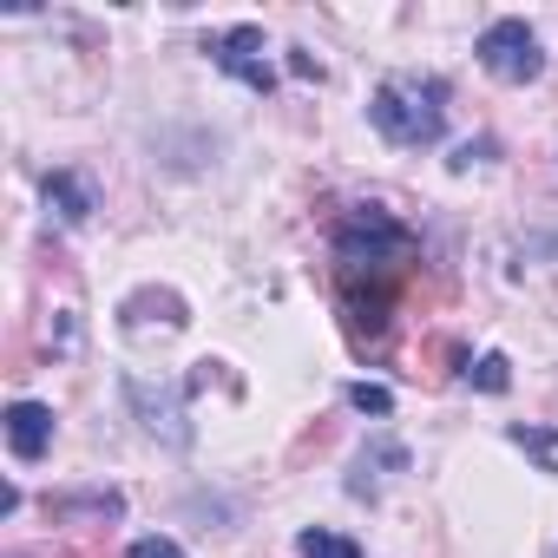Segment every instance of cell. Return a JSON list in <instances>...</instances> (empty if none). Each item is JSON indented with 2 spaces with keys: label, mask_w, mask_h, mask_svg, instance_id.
Here are the masks:
<instances>
[{
  "label": "cell",
  "mask_w": 558,
  "mask_h": 558,
  "mask_svg": "<svg viewBox=\"0 0 558 558\" xmlns=\"http://www.w3.org/2000/svg\"><path fill=\"white\" fill-rule=\"evenodd\" d=\"M414 263V230L395 223L381 204L355 210L342 230H336V269H342V296L368 283V296L349 303V316L375 310V323H388V303H395V276Z\"/></svg>",
  "instance_id": "6da1fadb"
},
{
  "label": "cell",
  "mask_w": 558,
  "mask_h": 558,
  "mask_svg": "<svg viewBox=\"0 0 558 558\" xmlns=\"http://www.w3.org/2000/svg\"><path fill=\"white\" fill-rule=\"evenodd\" d=\"M368 125L401 145V151H421V145H440L447 132V80H421V73H401V80H381L375 99H368Z\"/></svg>",
  "instance_id": "7a4b0ae2"
},
{
  "label": "cell",
  "mask_w": 558,
  "mask_h": 558,
  "mask_svg": "<svg viewBox=\"0 0 558 558\" xmlns=\"http://www.w3.org/2000/svg\"><path fill=\"white\" fill-rule=\"evenodd\" d=\"M473 53H480V66H486L499 86H532V80L545 73L538 34H532L525 21H493V27L473 40Z\"/></svg>",
  "instance_id": "3957f363"
},
{
  "label": "cell",
  "mask_w": 558,
  "mask_h": 558,
  "mask_svg": "<svg viewBox=\"0 0 558 558\" xmlns=\"http://www.w3.org/2000/svg\"><path fill=\"white\" fill-rule=\"evenodd\" d=\"M184 395L191 388H151L145 375H125V401H132V414H138V427L151 434V440H165V447H191V414H184Z\"/></svg>",
  "instance_id": "277c9868"
},
{
  "label": "cell",
  "mask_w": 558,
  "mask_h": 558,
  "mask_svg": "<svg viewBox=\"0 0 558 558\" xmlns=\"http://www.w3.org/2000/svg\"><path fill=\"white\" fill-rule=\"evenodd\" d=\"M230 80H243L250 93H269L276 86V66L263 60V27H223V34H210V47H204Z\"/></svg>",
  "instance_id": "5b68a950"
},
{
  "label": "cell",
  "mask_w": 558,
  "mask_h": 558,
  "mask_svg": "<svg viewBox=\"0 0 558 558\" xmlns=\"http://www.w3.org/2000/svg\"><path fill=\"white\" fill-rule=\"evenodd\" d=\"M395 473H408V447H401V440H375V447L355 453V466H349V493H355V499H381V486H388Z\"/></svg>",
  "instance_id": "8992f818"
},
{
  "label": "cell",
  "mask_w": 558,
  "mask_h": 558,
  "mask_svg": "<svg viewBox=\"0 0 558 558\" xmlns=\"http://www.w3.org/2000/svg\"><path fill=\"white\" fill-rule=\"evenodd\" d=\"M8 447H14V460H40V453L53 447V408L14 401V408H8Z\"/></svg>",
  "instance_id": "52a82bcc"
},
{
  "label": "cell",
  "mask_w": 558,
  "mask_h": 558,
  "mask_svg": "<svg viewBox=\"0 0 558 558\" xmlns=\"http://www.w3.org/2000/svg\"><path fill=\"white\" fill-rule=\"evenodd\" d=\"M47 210H53L60 223H86V217L99 210V197H93V184H86L80 171H47Z\"/></svg>",
  "instance_id": "ba28073f"
},
{
  "label": "cell",
  "mask_w": 558,
  "mask_h": 558,
  "mask_svg": "<svg viewBox=\"0 0 558 558\" xmlns=\"http://www.w3.org/2000/svg\"><path fill=\"white\" fill-rule=\"evenodd\" d=\"M296 551H303V558H362V545H355V538H342V532H329V525L296 532Z\"/></svg>",
  "instance_id": "9c48e42d"
},
{
  "label": "cell",
  "mask_w": 558,
  "mask_h": 558,
  "mask_svg": "<svg viewBox=\"0 0 558 558\" xmlns=\"http://www.w3.org/2000/svg\"><path fill=\"white\" fill-rule=\"evenodd\" d=\"M512 447H525L545 473H558V434H551V427H525V421H519V427H512Z\"/></svg>",
  "instance_id": "30bf717a"
},
{
  "label": "cell",
  "mask_w": 558,
  "mask_h": 558,
  "mask_svg": "<svg viewBox=\"0 0 558 558\" xmlns=\"http://www.w3.org/2000/svg\"><path fill=\"white\" fill-rule=\"evenodd\" d=\"M466 381H473L480 395H506V388H512V362H506V355H480V362L466 368Z\"/></svg>",
  "instance_id": "8fae6325"
},
{
  "label": "cell",
  "mask_w": 558,
  "mask_h": 558,
  "mask_svg": "<svg viewBox=\"0 0 558 558\" xmlns=\"http://www.w3.org/2000/svg\"><path fill=\"white\" fill-rule=\"evenodd\" d=\"M349 401H355L362 414H375V421H388V414H395V395H388V388H375V381H355V388H349Z\"/></svg>",
  "instance_id": "7c38bea8"
},
{
  "label": "cell",
  "mask_w": 558,
  "mask_h": 558,
  "mask_svg": "<svg viewBox=\"0 0 558 558\" xmlns=\"http://www.w3.org/2000/svg\"><path fill=\"white\" fill-rule=\"evenodd\" d=\"M125 558H184V545H171V538H132Z\"/></svg>",
  "instance_id": "4fadbf2b"
},
{
  "label": "cell",
  "mask_w": 558,
  "mask_h": 558,
  "mask_svg": "<svg viewBox=\"0 0 558 558\" xmlns=\"http://www.w3.org/2000/svg\"><path fill=\"white\" fill-rule=\"evenodd\" d=\"M290 73H296V80H323V66H316V53H303V47H290Z\"/></svg>",
  "instance_id": "5bb4252c"
}]
</instances>
